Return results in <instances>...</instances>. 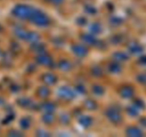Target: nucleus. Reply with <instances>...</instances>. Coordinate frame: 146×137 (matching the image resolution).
I'll list each match as a JSON object with an SVG mask.
<instances>
[{
  "instance_id": "nucleus-1",
  "label": "nucleus",
  "mask_w": 146,
  "mask_h": 137,
  "mask_svg": "<svg viewBox=\"0 0 146 137\" xmlns=\"http://www.w3.org/2000/svg\"><path fill=\"white\" fill-rule=\"evenodd\" d=\"M35 9L27 5H17L13 9L12 14L16 17L21 19L29 18Z\"/></svg>"
},
{
  "instance_id": "nucleus-2",
  "label": "nucleus",
  "mask_w": 146,
  "mask_h": 137,
  "mask_svg": "<svg viewBox=\"0 0 146 137\" xmlns=\"http://www.w3.org/2000/svg\"><path fill=\"white\" fill-rule=\"evenodd\" d=\"M29 19L34 24L41 26V27H45L49 24V19L48 17L46 16L43 12L36 9H34V12L29 17Z\"/></svg>"
},
{
  "instance_id": "nucleus-3",
  "label": "nucleus",
  "mask_w": 146,
  "mask_h": 137,
  "mask_svg": "<svg viewBox=\"0 0 146 137\" xmlns=\"http://www.w3.org/2000/svg\"><path fill=\"white\" fill-rule=\"evenodd\" d=\"M106 116L111 121L114 123H118L121 121V116L116 110L113 108L108 109L106 111Z\"/></svg>"
},
{
  "instance_id": "nucleus-4",
  "label": "nucleus",
  "mask_w": 146,
  "mask_h": 137,
  "mask_svg": "<svg viewBox=\"0 0 146 137\" xmlns=\"http://www.w3.org/2000/svg\"><path fill=\"white\" fill-rule=\"evenodd\" d=\"M58 94L62 98H66V99H71L74 97V93L71 89L68 87H62L59 89Z\"/></svg>"
},
{
  "instance_id": "nucleus-5",
  "label": "nucleus",
  "mask_w": 146,
  "mask_h": 137,
  "mask_svg": "<svg viewBox=\"0 0 146 137\" xmlns=\"http://www.w3.org/2000/svg\"><path fill=\"white\" fill-rule=\"evenodd\" d=\"M72 49L74 52L79 57H84L87 54L88 50L86 47H83L81 45H75L72 47Z\"/></svg>"
},
{
  "instance_id": "nucleus-6",
  "label": "nucleus",
  "mask_w": 146,
  "mask_h": 137,
  "mask_svg": "<svg viewBox=\"0 0 146 137\" xmlns=\"http://www.w3.org/2000/svg\"><path fill=\"white\" fill-rule=\"evenodd\" d=\"M126 134L128 136H143V134L141 131V129H139L137 127H129L127 129Z\"/></svg>"
},
{
  "instance_id": "nucleus-7",
  "label": "nucleus",
  "mask_w": 146,
  "mask_h": 137,
  "mask_svg": "<svg viewBox=\"0 0 146 137\" xmlns=\"http://www.w3.org/2000/svg\"><path fill=\"white\" fill-rule=\"evenodd\" d=\"M120 93L123 98H131L133 94V90L131 86H124L121 88Z\"/></svg>"
},
{
  "instance_id": "nucleus-8",
  "label": "nucleus",
  "mask_w": 146,
  "mask_h": 137,
  "mask_svg": "<svg viewBox=\"0 0 146 137\" xmlns=\"http://www.w3.org/2000/svg\"><path fill=\"white\" fill-rule=\"evenodd\" d=\"M129 51L133 54H140L143 51V48L137 43H132L129 45Z\"/></svg>"
},
{
  "instance_id": "nucleus-9",
  "label": "nucleus",
  "mask_w": 146,
  "mask_h": 137,
  "mask_svg": "<svg viewBox=\"0 0 146 137\" xmlns=\"http://www.w3.org/2000/svg\"><path fill=\"white\" fill-rule=\"evenodd\" d=\"M37 61L39 62L40 64H44V65H49L51 63V59L48 56L43 54L40 55L37 57Z\"/></svg>"
},
{
  "instance_id": "nucleus-10",
  "label": "nucleus",
  "mask_w": 146,
  "mask_h": 137,
  "mask_svg": "<svg viewBox=\"0 0 146 137\" xmlns=\"http://www.w3.org/2000/svg\"><path fill=\"white\" fill-rule=\"evenodd\" d=\"M82 39L83 41L86 42L87 44H94L96 42V39L94 38V37L91 34H84L82 36Z\"/></svg>"
},
{
  "instance_id": "nucleus-11",
  "label": "nucleus",
  "mask_w": 146,
  "mask_h": 137,
  "mask_svg": "<svg viewBox=\"0 0 146 137\" xmlns=\"http://www.w3.org/2000/svg\"><path fill=\"white\" fill-rule=\"evenodd\" d=\"M56 77L51 74H46L44 76V81L46 84H53L56 82Z\"/></svg>"
},
{
  "instance_id": "nucleus-12",
  "label": "nucleus",
  "mask_w": 146,
  "mask_h": 137,
  "mask_svg": "<svg viewBox=\"0 0 146 137\" xmlns=\"http://www.w3.org/2000/svg\"><path fill=\"white\" fill-rule=\"evenodd\" d=\"M79 123L82 126L88 127L91 124V119L88 116H83L80 118Z\"/></svg>"
},
{
  "instance_id": "nucleus-13",
  "label": "nucleus",
  "mask_w": 146,
  "mask_h": 137,
  "mask_svg": "<svg viewBox=\"0 0 146 137\" xmlns=\"http://www.w3.org/2000/svg\"><path fill=\"white\" fill-rule=\"evenodd\" d=\"M114 59L118 61H125L128 59V55L123 52H116L113 54Z\"/></svg>"
},
{
  "instance_id": "nucleus-14",
  "label": "nucleus",
  "mask_w": 146,
  "mask_h": 137,
  "mask_svg": "<svg viewBox=\"0 0 146 137\" xmlns=\"http://www.w3.org/2000/svg\"><path fill=\"white\" fill-rule=\"evenodd\" d=\"M38 94L42 98H45V97L48 96V94H49V90L45 86L40 87L38 90Z\"/></svg>"
},
{
  "instance_id": "nucleus-15",
  "label": "nucleus",
  "mask_w": 146,
  "mask_h": 137,
  "mask_svg": "<svg viewBox=\"0 0 146 137\" xmlns=\"http://www.w3.org/2000/svg\"><path fill=\"white\" fill-rule=\"evenodd\" d=\"M39 37L37 34L34 32H29L27 33V37H26V39L28 40L29 41H36L38 39Z\"/></svg>"
},
{
  "instance_id": "nucleus-16",
  "label": "nucleus",
  "mask_w": 146,
  "mask_h": 137,
  "mask_svg": "<svg viewBox=\"0 0 146 137\" xmlns=\"http://www.w3.org/2000/svg\"><path fill=\"white\" fill-rule=\"evenodd\" d=\"M90 30L93 34H98L101 31V27L98 24H93L90 26Z\"/></svg>"
},
{
  "instance_id": "nucleus-17",
  "label": "nucleus",
  "mask_w": 146,
  "mask_h": 137,
  "mask_svg": "<svg viewBox=\"0 0 146 137\" xmlns=\"http://www.w3.org/2000/svg\"><path fill=\"white\" fill-rule=\"evenodd\" d=\"M121 66L117 63H112L109 65V70L111 72L113 73H118L121 71Z\"/></svg>"
},
{
  "instance_id": "nucleus-18",
  "label": "nucleus",
  "mask_w": 146,
  "mask_h": 137,
  "mask_svg": "<svg viewBox=\"0 0 146 137\" xmlns=\"http://www.w3.org/2000/svg\"><path fill=\"white\" fill-rule=\"evenodd\" d=\"M42 108L48 113H51L54 111V105L51 103H45L42 105Z\"/></svg>"
},
{
  "instance_id": "nucleus-19",
  "label": "nucleus",
  "mask_w": 146,
  "mask_h": 137,
  "mask_svg": "<svg viewBox=\"0 0 146 137\" xmlns=\"http://www.w3.org/2000/svg\"><path fill=\"white\" fill-rule=\"evenodd\" d=\"M127 111H128V114L131 116H136L138 114V108L135 106L128 107Z\"/></svg>"
},
{
  "instance_id": "nucleus-20",
  "label": "nucleus",
  "mask_w": 146,
  "mask_h": 137,
  "mask_svg": "<svg viewBox=\"0 0 146 137\" xmlns=\"http://www.w3.org/2000/svg\"><path fill=\"white\" fill-rule=\"evenodd\" d=\"M85 106L88 109H95L96 108V104L92 100H87L85 101Z\"/></svg>"
},
{
  "instance_id": "nucleus-21",
  "label": "nucleus",
  "mask_w": 146,
  "mask_h": 137,
  "mask_svg": "<svg viewBox=\"0 0 146 137\" xmlns=\"http://www.w3.org/2000/svg\"><path fill=\"white\" fill-rule=\"evenodd\" d=\"M43 121L45 123H46V124H50V123H51L54 121V116H53L51 113L45 114V115L43 116Z\"/></svg>"
},
{
  "instance_id": "nucleus-22",
  "label": "nucleus",
  "mask_w": 146,
  "mask_h": 137,
  "mask_svg": "<svg viewBox=\"0 0 146 137\" xmlns=\"http://www.w3.org/2000/svg\"><path fill=\"white\" fill-rule=\"evenodd\" d=\"M20 125H21V127L24 129H27V128H29L30 125V121L29 120L27 119V118H23V119L21 120L20 121Z\"/></svg>"
},
{
  "instance_id": "nucleus-23",
  "label": "nucleus",
  "mask_w": 146,
  "mask_h": 137,
  "mask_svg": "<svg viewBox=\"0 0 146 137\" xmlns=\"http://www.w3.org/2000/svg\"><path fill=\"white\" fill-rule=\"evenodd\" d=\"M59 67L63 70H68L71 68V65L66 61H61L59 63Z\"/></svg>"
},
{
  "instance_id": "nucleus-24",
  "label": "nucleus",
  "mask_w": 146,
  "mask_h": 137,
  "mask_svg": "<svg viewBox=\"0 0 146 137\" xmlns=\"http://www.w3.org/2000/svg\"><path fill=\"white\" fill-rule=\"evenodd\" d=\"M16 35L20 39H26V37H27V33L26 31H24V30H17L15 32Z\"/></svg>"
},
{
  "instance_id": "nucleus-25",
  "label": "nucleus",
  "mask_w": 146,
  "mask_h": 137,
  "mask_svg": "<svg viewBox=\"0 0 146 137\" xmlns=\"http://www.w3.org/2000/svg\"><path fill=\"white\" fill-rule=\"evenodd\" d=\"M32 49L33 50H34L36 52H41L43 50H44V47L42 44H35L34 45H32Z\"/></svg>"
},
{
  "instance_id": "nucleus-26",
  "label": "nucleus",
  "mask_w": 146,
  "mask_h": 137,
  "mask_svg": "<svg viewBox=\"0 0 146 137\" xmlns=\"http://www.w3.org/2000/svg\"><path fill=\"white\" fill-rule=\"evenodd\" d=\"M93 91H94V94H97V95H101L104 93V89L100 86H94L93 88Z\"/></svg>"
},
{
  "instance_id": "nucleus-27",
  "label": "nucleus",
  "mask_w": 146,
  "mask_h": 137,
  "mask_svg": "<svg viewBox=\"0 0 146 137\" xmlns=\"http://www.w3.org/2000/svg\"><path fill=\"white\" fill-rule=\"evenodd\" d=\"M18 102L19 104L21 106H28L30 104V103H31L30 102L29 99L26 98H20V99L18 101Z\"/></svg>"
},
{
  "instance_id": "nucleus-28",
  "label": "nucleus",
  "mask_w": 146,
  "mask_h": 137,
  "mask_svg": "<svg viewBox=\"0 0 146 137\" xmlns=\"http://www.w3.org/2000/svg\"><path fill=\"white\" fill-rule=\"evenodd\" d=\"M85 10L87 13L88 14H94L96 11V9H95V7H94L91 5H86L85 7Z\"/></svg>"
},
{
  "instance_id": "nucleus-29",
  "label": "nucleus",
  "mask_w": 146,
  "mask_h": 137,
  "mask_svg": "<svg viewBox=\"0 0 146 137\" xmlns=\"http://www.w3.org/2000/svg\"><path fill=\"white\" fill-rule=\"evenodd\" d=\"M135 106L138 108H145V104L143 101L140 99H137L135 101Z\"/></svg>"
},
{
  "instance_id": "nucleus-30",
  "label": "nucleus",
  "mask_w": 146,
  "mask_h": 137,
  "mask_svg": "<svg viewBox=\"0 0 146 137\" xmlns=\"http://www.w3.org/2000/svg\"><path fill=\"white\" fill-rule=\"evenodd\" d=\"M111 23L114 25H119L122 23V19L119 17H114L111 19Z\"/></svg>"
},
{
  "instance_id": "nucleus-31",
  "label": "nucleus",
  "mask_w": 146,
  "mask_h": 137,
  "mask_svg": "<svg viewBox=\"0 0 146 137\" xmlns=\"http://www.w3.org/2000/svg\"><path fill=\"white\" fill-rule=\"evenodd\" d=\"M138 81L143 84H146V75L145 74H140L137 76Z\"/></svg>"
},
{
  "instance_id": "nucleus-32",
  "label": "nucleus",
  "mask_w": 146,
  "mask_h": 137,
  "mask_svg": "<svg viewBox=\"0 0 146 137\" xmlns=\"http://www.w3.org/2000/svg\"><path fill=\"white\" fill-rule=\"evenodd\" d=\"M93 74L95 76H100L101 74H102V71L100 68L98 67H95V68H93Z\"/></svg>"
},
{
  "instance_id": "nucleus-33",
  "label": "nucleus",
  "mask_w": 146,
  "mask_h": 137,
  "mask_svg": "<svg viewBox=\"0 0 146 137\" xmlns=\"http://www.w3.org/2000/svg\"><path fill=\"white\" fill-rule=\"evenodd\" d=\"M60 119H61V121L63 124H66V123H68L69 121V118H68V116L67 115L61 116Z\"/></svg>"
},
{
  "instance_id": "nucleus-34",
  "label": "nucleus",
  "mask_w": 146,
  "mask_h": 137,
  "mask_svg": "<svg viewBox=\"0 0 146 137\" xmlns=\"http://www.w3.org/2000/svg\"><path fill=\"white\" fill-rule=\"evenodd\" d=\"M77 22H78V24H80V25H84V24H86V19L85 18H84V17H80V18H78V20H77Z\"/></svg>"
},
{
  "instance_id": "nucleus-35",
  "label": "nucleus",
  "mask_w": 146,
  "mask_h": 137,
  "mask_svg": "<svg viewBox=\"0 0 146 137\" xmlns=\"http://www.w3.org/2000/svg\"><path fill=\"white\" fill-rule=\"evenodd\" d=\"M76 89L78 90V92L81 93V94H84V93L85 92V88H84L82 86H78L76 88Z\"/></svg>"
},
{
  "instance_id": "nucleus-36",
  "label": "nucleus",
  "mask_w": 146,
  "mask_h": 137,
  "mask_svg": "<svg viewBox=\"0 0 146 137\" xmlns=\"http://www.w3.org/2000/svg\"><path fill=\"white\" fill-rule=\"evenodd\" d=\"M139 61L143 64H145L146 65V55L145 56H143L140 58Z\"/></svg>"
},
{
  "instance_id": "nucleus-37",
  "label": "nucleus",
  "mask_w": 146,
  "mask_h": 137,
  "mask_svg": "<svg viewBox=\"0 0 146 137\" xmlns=\"http://www.w3.org/2000/svg\"><path fill=\"white\" fill-rule=\"evenodd\" d=\"M140 123H141V125H142L143 126L146 128V118H141V120H140Z\"/></svg>"
},
{
  "instance_id": "nucleus-38",
  "label": "nucleus",
  "mask_w": 146,
  "mask_h": 137,
  "mask_svg": "<svg viewBox=\"0 0 146 137\" xmlns=\"http://www.w3.org/2000/svg\"><path fill=\"white\" fill-rule=\"evenodd\" d=\"M51 3L54 4H59L63 1V0H49Z\"/></svg>"
},
{
  "instance_id": "nucleus-39",
  "label": "nucleus",
  "mask_w": 146,
  "mask_h": 137,
  "mask_svg": "<svg viewBox=\"0 0 146 137\" xmlns=\"http://www.w3.org/2000/svg\"><path fill=\"white\" fill-rule=\"evenodd\" d=\"M1 27H0V31H1Z\"/></svg>"
}]
</instances>
